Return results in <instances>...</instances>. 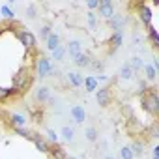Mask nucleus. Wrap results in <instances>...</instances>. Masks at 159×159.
I'll return each mask as SVG.
<instances>
[{
  "label": "nucleus",
  "mask_w": 159,
  "mask_h": 159,
  "mask_svg": "<svg viewBox=\"0 0 159 159\" xmlns=\"http://www.w3.org/2000/svg\"><path fill=\"white\" fill-rule=\"evenodd\" d=\"M140 105L142 109L150 114V116H157L159 114V98H157V92L155 88H148L146 92L140 94Z\"/></svg>",
  "instance_id": "nucleus-1"
},
{
  "label": "nucleus",
  "mask_w": 159,
  "mask_h": 159,
  "mask_svg": "<svg viewBox=\"0 0 159 159\" xmlns=\"http://www.w3.org/2000/svg\"><path fill=\"white\" fill-rule=\"evenodd\" d=\"M36 73L39 79H45V77H51L54 73V64L51 58L47 56H38V64H36Z\"/></svg>",
  "instance_id": "nucleus-2"
},
{
  "label": "nucleus",
  "mask_w": 159,
  "mask_h": 159,
  "mask_svg": "<svg viewBox=\"0 0 159 159\" xmlns=\"http://www.w3.org/2000/svg\"><path fill=\"white\" fill-rule=\"evenodd\" d=\"M112 90H111V86H103V88H99V90H96V101H98V105L101 107V109H107V107H111V103H112Z\"/></svg>",
  "instance_id": "nucleus-3"
},
{
  "label": "nucleus",
  "mask_w": 159,
  "mask_h": 159,
  "mask_svg": "<svg viewBox=\"0 0 159 159\" xmlns=\"http://www.w3.org/2000/svg\"><path fill=\"white\" fill-rule=\"evenodd\" d=\"M17 36H19V39L23 41V45H25L26 49L32 51V49L36 47V36H34L32 32H28L26 28H25V30H17Z\"/></svg>",
  "instance_id": "nucleus-4"
},
{
  "label": "nucleus",
  "mask_w": 159,
  "mask_h": 159,
  "mask_svg": "<svg viewBox=\"0 0 159 159\" xmlns=\"http://www.w3.org/2000/svg\"><path fill=\"white\" fill-rule=\"evenodd\" d=\"M98 13H99L103 19H107V21L114 15V6H112L111 0H101L99 6H98Z\"/></svg>",
  "instance_id": "nucleus-5"
},
{
  "label": "nucleus",
  "mask_w": 159,
  "mask_h": 159,
  "mask_svg": "<svg viewBox=\"0 0 159 159\" xmlns=\"http://www.w3.org/2000/svg\"><path fill=\"white\" fill-rule=\"evenodd\" d=\"M135 8H137V15H139V19H140L146 26H150V23H152V11H150V8H148L144 2L137 4Z\"/></svg>",
  "instance_id": "nucleus-6"
},
{
  "label": "nucleus",
  "mask_w": 159,
  "mask_h": 159,
  "mask_svg": "<svg viewBox=\"0 0 159 159\" xmlns=\"http://www.w3.org/2000/svg\"><path fill=\"white\" fill-rule=\"evenodd\" d=\"M127 25V17L125 15H122V13H114L111 19H109V26L114 30V32H118V30H124V26Z\"/></svg>",
  "instance_id": "nucleus-7"
},
{
  "label": "nucleus",
  "mask_w": 159,
  "mask_h": 159,
  "mask_svg": "<svg viewBox=\"0 0 159 159\" xmlns=\"http://www.w3.org/2000/svg\"><path fill=\"white\" fill-rule=\"evenodd\" d=\"M34 99H36L38 103H49V101L52 99V96H51V88H49V86H39V88H36V92H34Z\"/></svg>",
  "instance_id": "nucleus-8"
},
{
  "label": "nucleus",
  "mask_w": 159,
  "mask_h": 159,
  "mask_svg": "<svg viewBox=\"0 0 159 159\" xmlns=\"http://www.w3.org/2000/svg\"><path fill=\"white\" fill-rule=\"evenodd\" d=\"M81 52H83V43L79 41V39H71V41L66 45V54H69L71 58L79 56Z\"/></svg>",
  "instance_id": "nucleus-9"
},
{
  "label": "nucleus",
  "mask_w": 159,
  "mask_h": 159,
  "mask_svg": "<svg viewBox=\"0 0 159 159\" xmlns=\"http://www.w3.org/2000/svg\"><path fill=\"white\" fill-rule=\"evenodd\" d=\"M26 109H28V112H30V120H32V122H36V124L43 122V109H41L39 105L28 103V105H26Z\"/></svg>",
  "instance_id": "nucleus-10"
},
{
  "label": "nucleus",
  "mask_w": 159,
  "mask_h": 159,
  "mask_svg": "<svg viewBox=\"0 0 159 159\" xmlns=\"http://www.w3.org/2000/svg\"><path fill=\"white\" fill-rule=\"evenodd\" d=\"M124 43V30H118V32H112L111 39H109V45H111V52L118 51Z\"/></svg>",
  "instance_id": "nucleus-11"
},
{
  "label": "nucleus",
  "mask_w": 159,
  "mask_h": 159,
  "mask_svg": "<svg viewBox=\"0 0 159 159\" xmlns=\"http://www.w3.org/2000/svg\"><path fill=\"white\" fill-rule=\"evenodd\" d=\"M69 112H71V116H73V120H75L77 124H83V122L86 120V111H84L81 105H73V107L69 109Z\"/></svg>",
  "instance_id": "nucleus-12"
},
{
  "label": "nucleus",
  "mask_w": 159,
  "mask_h": 159,
  "mask_svg": "<svg viewBox=\"0 0 159 159\" xmlns=\"http://www.w3.org/2000/svg\"><path fill=\"white\" fill-rule=\"evenodd\" d=\"M49 153L54 157V159H67L69 155H67V152L56 142V144H49Z\"/></svg>",
  "instance_id": "nucleus-13"
},
{
  "label": "nucleus",
  "mask_w": 159,
  "mask_h": 159,
  "mask_svg": "<svg viewBox=\"0 0 159 159\" xmlns=\"http://www.w3.org/2000/svg\"><path fill=\"white\" fill-rule=\"evenodd\" d=\"M90 62H92L90 52H81L79 56L73 58V64H75L77 67H90Z\"/></svg>",
  "instance_id": "nucleus-14"
},
{
  "label": "nucleus",
  "mask_w": 159,
  "mask_h": 159,
  "mask_svg": "<svg viewBox=\"0 0 159 159\" xmlns=\"http://www.w3.org/2000/svg\"><path fill=\"white\" fill-rule=\"evenodd\" d=\"M30 140H32V142L36 144V148H38V150H39L41 153H49V142H47V140H45L43 137H39L38 133H34Z\"/></svg>",
  "instance_id": "nucleus-15"
},
{
  "label": "nucleus",
  "mask_w": 159,
  "mask_h": 159,
  "mask_svg": "<svg viewBox=\"0 0 159 159\" xmlns=\"http://www.w3.org/2000/svg\"><path fill=\"white\" fill-rule=\"evenodd\" d=\"M67 81L71 83V86L81 88V86H83V83H84V77L79 73V71H67Z\"/></svg>",
  "instance_id": "nucleus-16"
},
{
  "label": "nucleus",
  "mask_w": 159,
  "mask_h": 159,
  "mask_svg": "<svg viewBox=\"0 0 159 159\" xmlns=\"http://www.w3.org/2000/svg\"><path fill=\"white\" fill-rule=\"evenodd\" d=\"M26 116L25 114H19V112H13V114H10V125L11 127H25L26 125Z\"/></svg>",
  "instance_id": "nucleus-17"
},
{
  "label": "nucleus",
  "mask_w": 159,
  "mask_h": 159,
  "mask_svg": "<svg viewBox=\"0 0 159 159\" xmlns=\"http://www.w3.org/2000/svg\"><path fill=\"white\" fill-rule=\"evenodd\" d=\"M144 146H146V142H144L142 139H135V140H133V144H131L129 148H131V152H133L135 159H137V157H140V155L144 153Z\"/></svg>",
  "instance_id": "nucleus-18"
},
{
  "label": "nucleus",
  "mask_w": 159,
  "mask_h": 159,
  "mask_svg": "<svg viewBox=\"0 0 159 159\" xmlns=\"http://www.w3.org/2000/svg\"><path fill=\"white\" fill-rule=\"evenodd\" d=\"M83 86H84V90H86V92H96V90H98V86H99V83L96 81V77H94V75H88V77L84 79Z\"/></svg>",
  "instance_id": "nucleus-19"
},
{
  "label": "nucleus",
  "mask_w": 159,
  "mask_h": 159,
  "mask_svg": "<svg viewBox=\"0 0 159 159\" xmlns=\"http://www.w3.org/2000/svg\"><path fill=\"white\" fill-rule=\"evenodd\" d=\"M120 79H122V81H131V79H135V71L129 67L127 62L120 67Z\"/></svg>",
  "instance_id": "nucleus-20"
},
{
  "label": "nucleus",
  "mask_w": 159,
  "mask_h": 159,
  "mask_svg": "<svg viewBox=\"0 0 159 159\" xmlns=\"http://www.w3.org/2000/svg\"><path fill=\"white\" fill-rule=\"evenodd\" d=\"M58 47H60V36L52 32V34L47 38V49L52 52V51H54V49H58Z\"/></svg>",
  "instance_id": "nucleus-21"
},
{
  "label": "nucleus",
  "mask_w": 159,
  "mask_h": 159,
  "mask_svg": "<svg viewBox=\"0 0 159 159\" xmlns=\"http://www.w3.org/2000/svg\"><path fill=\"white\" fill-rule=\"evenodd\" d=\"M127 64H129V67H131L135 73H137V71H140V69L144 67V60H142L140 56H133V58H131Z\"/></svg>",
  "instance_id": "nucleus-22"
},
{
  "label": "nucleus",
  "mask_w": 159,
  "mask_h": 159,
  "mask_svg": "<svg viewBox=\"0 0 159 159\" xmlns=\"http://www.w3.org/2000/svg\"><path fill=\"white\" fill-rule=\"evenodd\" d=\"M84 139L90 140V142H98V139H99V131H98L96 127H86V129H84Z\"/></svg>",
  "instance_id": "nucleus-23"
},
{
  "label": "nucleus",
  "mask_w": 159,
  "mask_h": 159,
  "mask_svg": "<svg viewBox=\"0 0 159 159\" xmlns=\"http://www.w3.org/2000/svg\"><path fill=\"white\" fill-rule=\"evenodd\" d=\"M60 133H62L64 140H67V142H71V140L75 139V129H73V127H69V125H64Z\"/></svg>",
  "instance_id": "nucleus-24"
},
{
  "label": "nucleus",
  "mask_w": 159,
  "mask_h": 159,
  "mask_svg": "<svg viewBox=\"0 0 159 159\" xmlns=\"http://www.w3.org/2000/svg\"><path fill=\"white\" fill-rule=\"evenodd\" d=\"M86 21H88V25H90V28H92V30H96V28H98V13L88 11V13H86Z\"/></svg>",
  "instance_id": "nucleus-25"
},
{
  "label": "nucleus",
  "mask_w": 159,
  "mask_h": 159,
  "mask_svg": "<svg viewBox=\"0 0 159 159\" xmlns=\"http://www.w3.org/2000/svg\"><path fill=\"white\" fill-rule=\"evenodd\" d=\"M64 56H66V47H64V45H60L58 49H54V51H52V60L62 62V60H64Z\"/></svg>",
  "instance_id": "nucleus-26"
},
{
  "label": "nucleus",
  "mask_w": 159,
  "mask_h": 159,
  "mask_svg": "<svg viewBox=\"0 0 159 159\" xmlns=\"http://www.w3.org/2000/svg\"><path fill=\"white\" fill-rule=\"evenodd\" d=\"M13 129V133H17V135H21V137H25V139H32V131L30 129H26V127H11Z\"/></svg>",
  "instance_id": "nucleus-27"
},
{
  "label": "nucleus",
  "mask_w": 159,
  "mask_h": 159,
  "mask_svg": "<svg viewBox=\"0 0 159 159\" xmlns=\"http://www.w3.org/2000/svg\"><path fill=\"white\" fill-rule=\"evenodd\" d=\"M0 15L6 17V19H13V17H15V11H13L10 6H2V8H0Z\"/></svg>",
  "instance_id": "nucleus-28"
},
{
  "label": "nucleus",
  "mask_w": 159,
  "mask_h": 159,
  "mask_svg": "<svg viewBox=\"0 0 159 159\" xmlns=\"http://www.w3.org/2000/svg\"><path fill=\"white\" fill-rule=\"evenodd\" d=\"M142 69H144V73H146V79H148V81H153V79H155V69H153L150 64H146V62H144V67H142Z\"/></svg>",
  "instance_id": "nucleus-29"
},
{
  "label": "nucleus",
  "mask_w": 159,
  "mask_h": 159,
  "mask_svg": "<svg viewBox=\"0 0 159 159\" xmlns=\"http://www.w3.org/2000/svg\"><path fill=\"white\" fill-rule=\"evenodd\" d=\"M120 155H122V159H135V155H133L129 146H122L120 148Z\"/></svg>",
  "instance_id": "nucleus-30"
},
{
  "label": "nucleus",
  "mask_w": 159,
  "mask_h": 159,
  "mask_svg": "<svg viewBox=\"0 0 159 159\" xmlns=\"http://www.w3.org/2000/svg\"><path fill=\"white\" fill-rule=\"evenodd\" d=\"M51 34H52V28H51L49 25H45V26H41V28H39V38H43L45 41H47V38H49Z\"/></svg>",
  "instance_id": "nucleus-31"
},
{
  "label": "nucleus",
  "mask_w": 159,
  "mask_h": 159,
  "mask_svg": "<svg viewBox=\"0 0 159 159\" xmlns=\"http://www.w3.org/2000/svg\"><path fill=\"white\" fill-rule=\"evenodd\" d=\"M26 17H28V19H36V17H38V10H36L34 4H30V6L26 8Z\"/></svg>",
  "instance_id": "nucleus-32"
},
{
  "label": "nucleus",
  "mask_w": 159,
  "mask_h": 159,
  "mask_svg": "<svg viewBox=\"0 0 159 159\" xmlns=\"http://www.w3.org/2000/svg\"><path fill=\"white\" fill-rule=\"evenodd\" d=\"M90 67H92V69H96V71H101V69H103V62H99V60L92 58V62H90Z\"/></svg>",
  "instance_id": "nucleus-33"
},
{
  "label": "nucleus",
  "mask_w": 159,
  "mask_h": 159,
  "mask_svg": "<svg viewBox=\"0 0 159 159\" xmlns=\"http://www.w3.org/2000/svg\"><path fill=\"white\" fill-rule=\"evenodd\" d=\"M47 135H49V140H51L52 144H56V142H58V135H56V131H54V129H47Z\"/></svg>",
  "instance_id": "nucleus-34"
},
{
  "label": "nucleus",
  "mask_w": 159,
  "mask_h": 159,
  "mask_svg": "<svg viewBox=\"0 0 159 159\" xmlns=\"http://www.w3.org/2000/svg\"><path fill=\"white\" fill-rule=\"evenodd\" d=\"M86 4H88V8H90V10H98V6H99L98 0H88Z\"/></svg>",
  "instance_id": "nucleus-35"
},
{
  "label": "nucleus",
  "mask_w": 159,
  "mask_h": 159,
  "mask_svg": "<svg viewBox=\"0 0 159 159\" xmlns=\"http://www.w3.org/2000/svg\"><path fill=\"white\" fill-rule=\"evenodd\" d=\"M152 159H159V146L152 148Z\"/></svg>",
  "instance_id": "nucleus-36"
},
{
  "label": "nucleus",
  "mask_w": 159,
  "mask_h": 159,
  "mask_svg": "<svg viewBox=\"0 0 159 159\" xmlns=\"http://www.w3.org/2000/svg\"><path fill=\"white\" fill-rule=\"evenodd\" d=\"M103 159H116V157H114V155H105Z\"/></svg>",
  "instance_id": "nucleus-37"
},
{
  "label": "nucleus",
  "mask_w": 159,
  "mask_h": 159,
  "mask_svg": "<svg viewBox=\"0 0 159 159\" xmlns=\"http://www.w3.org/2000/svg\"><path fill=\"white\" fill-rule=\"evenodd\" d=\"M67 159H77V157H71V155H69V157H67Z\"/></svg>",
  "instance_id": "nucleus-38"
}]
</instances>
